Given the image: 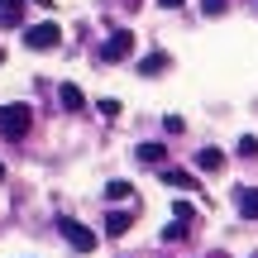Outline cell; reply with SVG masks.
<instances>
[{"mask_svg":"<svg viewBox=\"0 0 258 258\" xmlns=\"http://www.w3.org/2000/svg\"><path fill=\"white\" fill-rule=\"evenodd\" d=\"M234 206L244 220H258V186H234Z\"/></svg>","mask_w":258,"mask_h":258,"instance_id":"obj_5","label":"cell"},{"mask_svg":"<svg viewBox=\"0 0 258 258\" xmlns=\"http://www.w3.org/2000/svg\"><path fill=\"white\" fill-rule=\"evenodd\" d=\"M0 24H5V29L24 24V0H0Z\"/></svg>","mask_w":258,"mask_h":258,"instance_id":"obj_7","label":"cell"},{"mask_svg":"<svg viewBox=\"0 0 258 258\" xmlns=\"http://www.w3.org/2000/svg\"><path fill=\"white\" fill-rule=\"evenodd\" d=\"M29 124H34V110H29L24 101H19V105H0V134H5V139H24Z\"/></svg>","mask_w":258,"mask_h":258,"instance_id":"obj_1","label":"cell"},{"mask_svg":"<svg viewBox=\"0 0 258 258\" xmlns=\"http://www.w3.org/2000/svg\"><path fill=\"white\" fill-rule=\"evenodd\" d=\"M134 158H144V163H153V167H163V158H167V148L163 144H139V153Z\"/></svg>","mask_w":258,"mask_h":258,"instance_id":"obj_12","label":"cell"},{"mask_svg":"<svg viewBox=\"0 0 258 258\" xmlns=\"http://www.w3.org/2000/svg\"><path fill=\"white\" fill-rule=\"evenodd\" d=\"M0 177H5V163H0Z\"/></svg>","mask_w":258,"mask_h":258,"instance_id":"obj_20","label":"cell"},{"mask_svg":"<svg viewBox=\"0 0 258 258\" xmlns=\"http://www.w3.org/2000/svg\"><path fill=\"white\" fill-rule=\"evenodd\" d=\"M167 67H172V57H167V53H148L144 62H139V77H158V72H167Z\"/></svg>","mask_w":258,"mask_h":258,"instance_id":"obj_10","label":"cell"},{"mask_svg":"<svg viewBox=\"0 0 258 258\" xmlns=\"http://www.w3.org/2000/svg\"><path fill=\"white\" fill-rule=\"evenodd\" d=\"M129 53H134V34L120 29V34H110V38L101 43V53H96V57H101V62H124Z\"/></svg>","mask_w":258,"mask_h":258,"instance_id":"obj_4","label":"cell"},{"mask_svg":"<svg viewBox=\"0 0 258 258\" xmlns=\"http://www.w3.org/2000/svg\"><path fill=\"white\" fill-rule=\"evenodd\" d=\"M129 191H134V186H129V182H110V186H105V201H124Z\"/></svg>","mask_w":258,"mask_h":258,"instance_id":"obj_13","label":"cell"},{"mask_svg":"<svg viewBox=\"0 0 258 258\" xmlns=\"http://www.w3.org/2000/svg\"><path fill=\"white\" fill-rule=\"evenodd\" d=\"M163 182L177 186V191H196V177L191 172H177V167H163Z\"/></svg>","mask_w":258,"mask_h":258,"instance_id":"obj_11","label":"cell"},{"mask_svg":"<svg viewBox=\"0 0 258 258\" xmlns=\"http://www.w3.org/2000/svg\"><path fill=\"white\" fill-rule=\"evenodd\" d=\"M57 43H62V29H57V24L24 29V48H34V53H48V48H57Z\"/></svg>","mask_w":258,"mask_h":258,"instance_id":"obj_3","label":"cell"},{"mask_svg":"<svg viewBox=\"0 0 258 258\" xmlns=\"http://www.w3.org/2000/svg\"><path fill=\"white\" fill-rule=\"evenodd\" d=\"M201 10H206V15H225V10H230V0H201Z\"/></svg>","mask_w":258,"mask_h":258,"instance_id":"obj_16","label":"cell"},{"mask_svg":"<svg viewBox=\"0 0 258 258\" xmlns=\"http://www.w3.org/2000/svg\"><path fill=\"white\" fill-rule=\"evenodd\" d=\"M129 225H134V215H129V211H110V215H105V234H110V239L129 234Z\"/></svg>","mask_w":258,"mask_h":258,"instance_id":"obj_9","label":"cell"},{"mask_svg":"<svg viewBox=\"0 0 258 258\" xmlns=\"http://www.w3.org/2000/svg\"><path fill=\"white\" fill-rule=\"evenodd\" d=\"M57 101H62V110H86V96H82V86H72V82H62L57 86Z\"/></svg>","mask_w":258,"mask_h":258,"instance_id":"obj_6","label":"cell"},{"mask_svg":"<svg viewBox=\"0 0 258 258\" xmlns=\"http://www.w3.org/2000/svg\"><path fill=\"white\" fill-rule=\"evenodd\" d=\"M172 220H186V225H191V220H196V211H191V201H177V206H172Z\"/></svg>","mask_w":258,"mask_h":258,"instance_id":"obj_14","label":"cell"},{"mask_svg":"<svg viewBox=\"0 0 258 258\" xmlns=\"http://www.w3.org/2000/svg\"><path fill=\"white\" fill-rule=\"evenodd\" d=\"M57 230H62V239L72 244L77 253H91V249H96V234L86 230L82 220H72V215H62V220H57Z\"/></svg>","mask_w":258,"mask_h":258,"instance_id":"obj_2","label":"cell"},{"mask_svg":"<svg viewBox=\"0 0 258 258\" xmlns=\"http://www.w3.org/2000/svg\"><path fill=\"white\" fill-rule=\"evenodd\" d=\"M225 163H230V158H225L220 148H201V153H196V167H201V172H225Z\"/></svg>","mask_w":258,"mask_h":258,"instance_id":"obj_8","label":"cell"},{"mask_svg":"<svg viewBox=\"0 0 258 258\" xmlns=\"http://www.w3.org/2000/svg\"><path fill=\"white\" fill-rule=\"evenodd\" d=\"M34 5H53V0H34Z\"/></svg>","mask_w":258,"mask_h":258,"instance_id":"obj_19","label":"cell"},{"mask_svg":"<svg viewBox=\"0 0 258 258\" xmlns=\"http://www.w3.org/2000/svg\"><path fill=\"white\" fill-rule=\"evenodd\" d=\"M239 158H258V139H253V134L239 139Z\"/></svg>","mask_w":258,"mask_h":258,"instance_id":"obj_15","label":"cell"},{"mask_svg":"<svg viewBox=\"0 0 258 258\" xmlns=\"http://www.w3.org/2000/svg\"><path fill=\"white\" fill-rule=\"evenodd\" d=\"M163 129H167V134H182V129H186V120H182V115H167V120H163Z\"/></svg>","mask_w":258,"mask_h":258,"instance_id":"obj_17","label":"cell"},{"mask_svg":"<svg viewBox=\"0 0 258 258\" xmlns=\"http://www.w3.org/2000/svg\"><path fill=\"white\" fill-rule=\"evenodd\" d=\"M158 5H163V10H177V5H186V0H158Z\"/></svg>","mask_w":258,"mask_h":258,"instance_id":"obj_18","label":"cell"}]
</instances>
